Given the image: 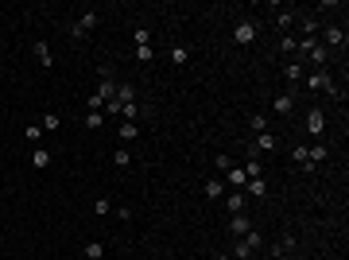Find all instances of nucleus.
<instances>
[{
    "label": "nucleus",
    "instance_id": "nucleus-15",
    "mask_svg": "<svg viewBox=\"0 0 349 260\" xmlns=\"http://www.w3.org/2000/svg\"><path fill=\"white\" fill-rule=\"evenodd\" d=\"M31 51H35V59H39V62H43V66H51V47H47V43H31Z\"/></svg>",
    "mask_w": 349,
    "mask_h": 260
},
{
    "label": "nucleus",
    "instance_id": "nucleus-13",
    "mask_svg": "<svg viewBox=\"0 0 349 260\" xmlns=\"http://www.w3.org/2000/svg\"><path fill=\"white\" fill-rule=\"evenodd\" d=\"M256 147H260V152H276V136H272V132H256Z\"/></svg>",
    "mask_w": 349,
    "mask_h": 260
},
{
    "label": "nucleus",
    "instance_id": "nucleus-12",
    "mask_svg": "<svg viewBox=\"0 0 349 260\" xmlns=\"http://www.w3.org/2000/svg\"><path fill=\"white\" fill-rule=\"evenodd\" d=\"M283 78H287V82H303V62H287V66H283Z\"/></svg>",
    "mask_w": 349,
    "mask_h": 260
},
{
    "label": "nucleus",
    "instance_id": "nucleus-34",
    "mask_svg": "<svg viewBox=\"0 0 349 260\" xmlns=\"http://www.w3.org/2000/svg\"><path fill=\"white\" fill-rule=\"evenodd\" d=\"M171 59H174V66H183V62H186V47H174Z\"/></svg>",
    "mask_w": 349,
    "mask_h": 260
},
{
    "label": "nucleus",
    "instance_id": "nucleus-37",
    "mask_svg": "<svg viewBox=\"0 0 349 260\" xmlns=\"http://www.w3.org/2000/svg\"><path fill=\"white\" fill-rule=\"evenodd\" d=\"M214 167H218V171H229V167H233V159H229V156H218V163H214Z\"/></svg>",
    "mask_w": 349,
    "mask_h": 260
},
{
    "label": "nucleus",
    "instance_id": "nucleus-24",
    "mask_svg": "<svg viewBox=\"0 0 349 260\" xmlns=\"http://www.w3.org/2000/svg\"><path fill=\"white\" fill-rule=\"evenodd\" d=\"M136 136H140V128H136L132 121H124V124H121V140L128 144V140H136Z\"/></svg>",
    "mask_w": 349,
    "mask_h": 260
},
{
    "label": "nucleus",
    "instance_id": "nucleus-28",
    "mask_svg": "<svg viewBox=\"0 0 349 260\" xmlns=\"http://www.w3.org/2000/svg\"><path fill=\"white\" fill-rule=\"evenodd\" d=\"M291 159H295L299 167H306V144H295V147H291Z\"/></svg>",
    "mask_w": 349,
    "mask_h": 260
},
{
    "label": "nucleus",
    "instance_id": "nucleus-22",
    "mask_svg": "<svg viewBox=\"0 0 349 260\" xmlns=\"http://www.w3.org/2000/svg\"><path fill=\"white\" fill-rule=\"evenodd\" d=\"M318 16H303V31H306V39H314V35H318Z\"/></svg>",
    "mask_w": 349,
    "mask_h": 260
},
{
    "label": "nucleus",
    "instance_id": "nucleus-3",
    "mask_svg": "<svg viewBox=\"0 0 349 260\" xmlns=\"http://www.w3.org/2000/svg\"><path fill=\"white\" fill-rule=\"evenodd\" d=\"M322 128H326V117L318 113V109H311V113H306V132H311V136H322Z\"/></svg>",
    "mask_w": 349,
    "mask_h": 260
},
{
    "label": "nucleus",
    "instance_id": "nucleus-27",
    "mask_svg": "<svg viewBox=\"0 0 349 260\" xmlns=\"http://www.w3.org/2000/svg\"><path fill=\"white\" fill-rule=\"evenodd\" d=\"M113 163H117V167H132V156H128V147H117Z\"/></svg>",
    "mask_w": 349,
    "mask_h": 260
},
{
    "label": "nucleus",
    "instance_id": "nucleus-9",
    "mask_svg": "<svg viewBox=\"0 0 349 260\" xmlns=\"http://www.w3.org/2000/svg\"><path fill=\"white\" fill-rule=\"evenodd\" d=\"M225 206H229V214H241V210H244V191L225 194Z\"/></svg>",
    "mask_w": 349,
    "mask_h": 260
},
{
    "label": "nucleus",
    "instance_id": "nucleus-11",
    "mask_svg": "<svg viewBox=\"0 0 349 260\" xmlns=\"http://www.w3.org/2000/svg\"><path fill=\"white\" fill-rule=\"evenodd\" d=\"M206 198H225V182L221 179H206Z\"/></svg>",
    "mask_w": 349,
    "mask_h": 260
},
{
    "label": "nucleus",
    "instance_id": "nucleus-7",
    "mask_svg": "<svg viewBox=\"0 0 349 260\" xmlns=\"http://www.w3.org/2000/svg\"><path fill=\"white\" fill-rule=\"evenodd\" d=\"M248 229H253V226H248V217H244V214H233V221H229V233H233V237H244Z\"/></svg>",
    "mask_w": 349,
    "mask_h": 260
},
{
    "label": "nucleus",
    "instance_id": "nucleus-8",
    "mask_svg": "<svg viewBox=\"0 0 349 260\" xmlns=\"http://www.w3.org/2000/svg\"><path fill=\"white\" fill-rule=\"evenodd\" d=\"M244 187H248V191H244V198H248V194H253V198H264V194H268V182H264V179H248Z\"/></svg>",
    "mask_w": 349,
    "mask_h": 260
},
{
    "label": "nucleus",
    "instance_id": "nucleus-38",
    "mask_svg": "<svg viewBox=\"0 0 349 260\" xmlns=\"http://www.w3.org/2000/svg\"><path fill=\"white\" fill-rule=\"evenodd\" d=\"M218 260H233V256H218Z\"/></svg>",
    "mask_w": 349,
    "mask_h": 260
},
{
    "label": "nucleus",
    "instance_id": "nucleus-26",
    "mask_svg": "<svg viewBox=\"0 0 349 260\" xmlns=\"http://www.w3.org/2000/svg\"><path fill=\"white\" fill-rule=\"evenodd\" d=\"M241 241H244V245H248V249H260V245H264V237H260V233H256V229H248V233H244V237H241Z\"/></svg>",
    "mask_w": 349,
    "mask_h": 260
},
{
    "label": "nucleus",
    "instance_id": "nucleus-23",
    "mask_svg": "<svg viewBox=\"0 0 349 260\" xmlns=\"http://www.w3.org/2000/svg\"><path fill=\"white\" fill-rule=\"evenodd\" d=\"M295 47H299L295 35H279V51H283V54H295Z\"/></svg>",
    "mask_w": 349,
    "mask_h": 260
},
{
    "label": "nucleus",
    "instance_id": "nucleus-18",
    "mask_svg": "<svg viewBox=\"0 0 349 260\" xmlns=\"http://www.w3.org/2000/svg\"><path fill=\"white\" fill-rule=\"evenodd\" d=\"M326 43H330V47H341V43H345V35H341V27H326Z\"/></svg>",
    "mask_w": 349,
    "mask_h": 260
},
{
    "label": "nucleus",
    "instance_id": "nucleus-33",
    "mask_svg": "<svg viewBox=\"0 0 349 260\" xmlns=\"http://www.w3.org/2000/svg\"><path fill=\"white\" fill-rule=\"evenodd\" d=\"M121 113H124V121L136 124V105H132V101H128V105H121Z\"/></svg>",
    "mask_w": 349,
    "mask_h": 260
},
{
    "label": "nucleus",
    "instance_id": "nucleus-1",
    "mask_svg": "<svg viewBox=\"0 0 349 260\" xmlns=\"http://www.w3.org/2000/svg\"><path fill=\"white\" fill-rule=\"evenodd\" d=\"M97 74H101V89H97V97H101L105 105H109V101H117V82H113V70H109V66H101Z\"/></svg>",
    "mask_w": 349,
    "mask_h": 260
},
{
    "label": "nucleus",
    "instance_id": "nucleus-5",
    "mask_svg": "<svg viewBox=\"0 0 349 260\" xmlns=\"http://www.w3.org/2000/svg\"><path fill=\"white\" fill-rule=\"evenodd\" d=\"M330 86V74L326 70H314V74H306V89H326Z\"/></svg>",
    "mask_w": 349,
    "mask_h": 260
},
{
    "label": "nucleus",
    "instance_id": "nucleus-2",
    "mask_svg": "<svg viewBox=\"0 0 349 260\" xmlns=\"http://www.w3.org/2000/svg\"><path fill=\"white\" fill-rule=\"evenodd\" d=\"M233 39H237V43H244V47H248V43L256 39V27L248 24V20H237V27H233Z\"/></svg>",
    "mask_w": 349,
    "mask_h": 260
},
{
    "label": "nucleus",
    "instance_id": "nucleus-25",
    "mask_svg": "<svg viewBox=\"0 0 349 260\" xmlns=\"http://www.w3.org/2000/svg\"><path fill=\"white\" fill-rule=\"evenodd\" d=\"M132 39H136V47H151V31H148V27H136Z\"/></svg>",
    "mask_w": 349,
    "mask_h": 260
},
{
    "label": "nucleus",
    "instance_id": "nucleus-4",
    "mask_svg": "<svg viewBox=\"0 0 349 260\" xmlns=\"http://www.w3.org/2000/svg\"><path fill=\"white\" fill-rule=\"evenodd\" d=\"M326 156H330V147H326V144L306 147V171H311V163H326Z\"/></svg>",
    "mask_w": 349,
    "mask_h": 260
},
{
    "label": "nucleus",
    "instance_id": "nucleus-35",
    "mask_svg": "<svg viewBox=\"0 0 349 260\" xmlns=\"http://www.w3.org/2000/svg\"><path fill=\"white\" fill-rule=\"evenodd\" d=\"M24 136H27V140H31V144H35V140L43 136V128H39V124H27V132H24Z\"/></svg>",
    "mask_w": 349,
    "mask_h": 260
},
{
    "label": "nucleus",
    "instance_id": "nucleus-31",
    "mask_svg": "<svg viewBox=\"0 0 349 260\" xmlns=\"http://www.w3.org/2000/svg\"><path fill=\"white\" fill-rule=\"evenodd\" d=\"M109 210H113V202H109V198H97L93 202V214H109Z\"/></svg>",
    "mask_w": 349,
    "mask_h": 260
},
{
    "label": "nucleus",
    "instance_id": "nucleus-36",
    "mask_svg": "<svg viewBox=\"0 0 349 260\" xmlns=\"http://www.w3.org/2000/svg\"><path fill=\"white\" fill-rule=\"evenodd\" d=\"M136 59L140 62H151V47H136Z\"/></svg>",
    "mask_w": 349,
    "mask_h": 260
},
{
    "label": "nucleus",
    "instance_id": "nucleus-14",
    "mask_svg": "<svg viewBox=\"0 0 349 260\" xmlns=\"http://www.w3.org/2000/svg\"><path fill=\"white\" fill-rule=\"evenodd\" d=\"M31 167H51V152H47V147H35L31 152Z\"/></svg>",
    "mask_w": 349,
    "mask_h": 260
},
{
    "label": "nucleus",
    "instance_id": "nucleus-29",
    "mask_svg": "<svg viewBox=\"0 0 349 260\" xmlns=\"http://www.w3.org/2000/svg\"><path fill=\"white\" fill-rule=\"evenodd\" d=\"M248 256H253V249H248L244 241H237L233 245V260H248Z\"/></svg>",
    "mask_w": 349,
    "mask_h": 260
},
{
    "label": "nucleus",
    "instance_id": "nucleus-32",
    "mask_svg": "<svg viewBox=\"0 0 349 260\" xmlns=\"http://www.w3.org/2000/svg\"><path fill=\"white\" fill-rule=\"evenodd\" d=\"M70 39H74V43H82V39H86V31H82V24H70Z\"/></svg>",
    "mask_w": 349,
    "mask_h": 260
},
{
    "label": "nucleus",
    "instance_id": "nucleus-16",
    "mask_svg": "<svg viewBox=\"0 0 349 260\" xmlns=\"http://www.w3.org/2000/svg\"><path fill=\"white\" fill-rule=\"evenodd\" d=\"M59 124H62L59 113H43V124H39V128H43V132H59Z\"/></svg>",
    "mask_w": 349,
    "mask_h": 260
},
{
    "label": "nucleus",
    "instance_id": "nucleus-6",
    "mask_svg": "<svg viewBox=\"0 0 349 260\" xmlns=\"http://www.w3.org/2000/svg\"><path fill=\"white\" fill-rule=\"evenodd\" d=\"M225 182H229V187H233V191H241L244 182H248V175H244L241 167H229V171H225Z\"/></svg>",
    "mask_w": 349,
    "mask_h": 260
},
{
    "label": "nucleus",
    "instance_id": "nucleus-19",
    "mask_svg": "<svg viewBox=\"0 0 349 260\" xmlns=\"http://www.w3.org/2000/svg\"><path fill=\"white\" fill-rule=\"evenodd\" d=\"M241 171L248 175V179H260V175H264V163H260V159H248V163H244Z\"/></svg>",
    "mask_w": 349,
    "mask_h": 260
},
{
    "label": "nucleus",
    "instance_id": "nucleus-30",
    "mask_svg": "<svg viewBox=\"0 0 349 260\" xmlns=\"http://www.w3.org/2000/svg\"><path fill=\"white\" fill-rule=\"evenodd\" d=\"M78 24H82V31H89V27H97V12H86V16L78 20Z\"/></svg>",
    "mask_w": 349,
    "mask_h": 260
},
{
    "label": "nucleus",
    "instance_id": "nucleus-10",
    "mask_svg": "<svg viewBox=\"0 0 349 260\" xmlns=\"http://www.w3.org/2000/svg\"><path fill=\"white\" fill-rule=\"evenodd\" d=\"M272 109H276V113H291V109H295V97H291V94H279L276 101H272Z\"/></svg>",
    "mask_w": 349,
    "mask_h": 260
},
{
    "label": "nucleus",
    "instance_id": "nucleus-20",
    "mask_svg": "<svg viewBox=\"0 0 349 260\" xmlns=\"http://www.w3.org/2000/svg\"><path fill=\"white\" fill-rule=\"evenodd\" d=\"M101 124H105V117H101V109H89V113H86V128H101Z\"/></svg>",
    "mask_w": 349,
    "mask_h": 260
},
{
    "label": "nucleus",
    "instance_id": "nucleus-17",
    "mask_svg": "<svg viewBox=\"0 0 349 260\" xmlns=\"http://www.w3.org/2000/svg\"><path fill=\"white\" fill-rule=\"evenodd\" d=\"M86 260H105V245L101 241H89L86 245Z\"/></svg>",
    "mask_w": 349,
    "mask_h": 260
},
{
    "label": "nucleus",
    "instance_id": "nucleus-21",
    "mask_svg": "<svg viewBox=\"0 0 349 260\" xmlns=\"http://www.w3.org/2000/svg\"><path fill=\"white\" fill-rule=\"evenodd\" d=\"M248 128H253V132H268V117H264V113H253V117H248Z\"/></svg>",
    "mask_w": 349,
    "mask_h": 260
}]
</instances>
